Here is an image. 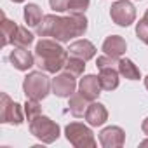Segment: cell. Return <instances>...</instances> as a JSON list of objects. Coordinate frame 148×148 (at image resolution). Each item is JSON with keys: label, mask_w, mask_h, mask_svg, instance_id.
I'll return each instance as SVG.
<instances>
[{"label": "cell", "mask_w": 148, "mask_h": 148, "mask_svg": "<svg viewBox=\"0 0 148 148\" xmlns=\"http://www.w3.org/2000/svg\"><path fill=\"white\" fill-rule=\"evenodd\" d=\"M52 91V80L45 75V71H30L23 80V92L30 99L42 101Z\"/></svg>", "instance_id": "3"}, {"label": "cell", "mask_w": 148, "mask_h": 148, "mask_svg": "<svg viewBox=\"0 0 148 148\" xmlns=\"http://www.w3.org/2000/svg\"><path fill=\"white\" fill-rule=\"evenodd\" d=\"M11 2H14V4H21V2H25V0H11Z\"/></svg>", "instance_id": "30"}, {"label": "cell", "mask_w": 148, "mask_h": 148, "mask_svg": "<svg viewBox=\"0 0 148 148\" xmlns=\"http://www.w3.org/2000/svg\"><path fill=\"white\" fill-rule=\"evenodd\" d=\"M70 0H49V5L54 12H66Z\"/></svg>", "instance_id": "26"}, {"label": "cell", "mask_w": 148, "mask_h": 148, "mask_svg": "<svg viewBox=\"0 0 148 148\" xmlns=\"http://www.w3.org/2000/svg\"><path fill=\"white\" fill-rule=\"evenodd\" d=\"M145 87H146V91H148V75L145 77Z\"/></svg>", "instance_id": "29"}, {"label": "cell", "mask_w": 148, "mask_h": 148, "mask_svg": "<svg viewBox=\"0 0 148 148\" xmlns=\"http://www.w3.org/2000/svg\"><path fill=\"white\" fill-rule=\"evenodd\" d=\"M9 61L12 63V66L19 71H28L33 64H35V58L33 54L26 49V47H16L14 51H11L9 54Z\"/></svg>", "instance_id": "10"}, {"label": "cell", "mask_w": 148, "mask_h": 148, "mask_svg": "<svg viewBox=\"0 0 148 148\" xmlns=\"http://www.w3.org/2000/svg\"><path fill=\"white\" fill-rule=\"evenodd\" d=\"M70 54L56 38L42 37L35 45V64L45 73H58L64 68Z\"/></svg>", "instance_id": "2"}, {"label": "cell", "mask_w": 148, "mask_h": 148, "mask_svg": "<svg viewBox=\"0 0 148 148\" xmlns=\"http://www.w3.org/2000/svg\"><path fill=\"white\" fill-rule=\"evenodd\" d=\"M110 18L115 25L127 28L136 21V7L129 0H117L110 7Z\"/></svg>", "instance_id": "7"}, {"label": "cell", "mask_w": 148, "mask_h": 148, "mask_svg": "<svg viewBox=\"0 0 148 148\" xmlns=\"http://www.w3.org/2000/svg\"><path fill=\"white\" fill-rule=\"evenodd\" d=\"M30 134H33L42 143L51 145L59 138L61 131H59V125L52 119H49L45 115H38L37 119H33L30 122Z\"/></svg>", "instance_id": "5"}, {"label": "cell", "mask_w": 148, "mask_h": 148, "mask_svg": "<svg viewBox=\"0 0 148 148\" xmlns=\"http://www.w3.org/2000/svg\"><path fill=\"white\" fill-rule=\"evenodd\" d=\"M87 26H89V21L84 14H70V16L47 14L37 26V35L51 37L63 44L77 37H82L87 32Z\"/></svg>", "instance_id": "1"}, {"label": "cell", "mask_w": 148, "mask_h": 148, "mask_svg": "<svg viewBox=\"0 0 148 148\" xmlns=\"http://www.w3.org/2000/svg\"><path fill=\"white\" fill-rule=\"evenodd\" d=\"M23 106H25V115H26L28 122H32L33 119H37L38 115H42V106H40V101H37V99L26 98V103Z\"/></svg>", "instance_id": "22"}, {"label": "cell", "mask_w": 148, "mask_h": 148, "mask_svg": "<svg viewBox=\"0 0 148 148\" xmlns=\"http://www.w3.org/2000/svg\"><path fill=\"white\" fill-rule=\"evenodd\" d=\"M77 89V80L71 73H59L52 79V94L58 98H70Z\"/></svg>", "instance_id": "8"}, {"label": "cell", "mask_w": 148, "mask_h": 148, "mask_svg": "<svg viewBox=\"0 0 148 148\" xmlns=\"http://www.w3.org/2000/svg\"><path fill=\"white\" fill-rule=\"evenodd\" d=\"M141 131H143L145 136H148V117L143 120V124H141Z\"/></svg>", "instance_id": "27"}, {"label": "cell", "mask_w": 148, "mask_h": 148, "mask_svg": "<svg viewBox=\"0 0 148 148\" xmlns=\"http://www.w3.org/2000/svg\"><path fill=\"white\" fill-rule=\"evenodd\" d=\"M89 5H91V0H70L68 2V12L70 14H86Z\"/></svg>", "instance_id": "23"}, {"label": "cell", "mask_w": 148, "mask_h": 148, "mask_svg": "<svg viewBox=\"0 0 148 148\" xmlns=\"http://www.w3.org/2000/svg\"><path fill=\"white\" fill-rule=\"evenodd\" d=\"M99 84L103 87V91H115L119 87V77H120V73H119V68L115 66H108V68H101L99 70Z\"/></svg>", "instance_id": "15"}, {"label": "cell", "mask_w": 148, "mask_h": 148, "mask_svg": "<svg viewBox=\"0 0 148 148\" xmlns=\"http://www.w3.org/2000/svg\"><path fill=\"white\" fill-rule=\"evenodd\" d=\"M33 40H35V37H33L32 32H28L26 26H18V32H16V35H14L12 44H14L16 47H28V45L33 44Z\"/></svg>", "instance_id": "21"}, {"label": "cell", "mask_w": 148, "mask_h": 148, "mask_svg": "<svg viewBox=\"0 0 148 148\" xmlns=\"http://www.w3.org/2000/svg\"><path fill=\"white\" fill-rule=\"evenodd\" d=\"M16 32H18V25H16L14 21L7 19L5 14H4V16H2V47L12 44Z\"/></svg>", "instance_id": "19"}, {"label": "cell", "mask_w": 148, "mask_h": 148, "mask_svg": "<svg viewBox=\"0 0 148 148\" xmlns=\"http://www.w3.org/2000/svg\"><path fill=\"white\" fill-rule=\"evenodd\" d=\"M25 106L12 101L9 94H0V122L11 124V125H21L25 122Z\"/></svg>", "instance_id": "6"}, {"label": "cell", "mask_w": 148, "mask_h": 148, "mask_svg": "<svg viewBox=\"0 0 148 148\" xmlns=\"http://www.w3.org/2000/svg\"><path fill=\"white\" fill-rule=\"evenodd\" d=\"M23 16H25L26 25H28V26H33V28H37V26L40 25V21L44 19L42 9H40V5H37V4H26Z\"/></svg>", "instance_id": "18"}, {"label": "cell", "mask_w": 148, "mask_h": 148, "mask_svg": "<svg viewBox=\"0 0 148 148\" xmlns=\"http://www.w3.org/2000/svg\"><path fill=\"white\" fill-rule=\"evenodd\" d=\"M79 91L89 101H96L103 91V87L99 84V77L98 75H84V79H80V82H79Z\"/></svg>", "instance_id": "13"}, {"label": "cell", "mask_w": 148, "mask_h": 148, "mask_svg": "<svg viewBox=\"0 0 148 148\" xmlns=\"http://www.w3.org/2000/svg\"><path fill=\"white\" fill-rule=\"evenodd\" d=\"M64 136L70 145L75 148H94L96 138L91 129V125H86L82 122H70L64 127Z\"/></svg>", "instance_id": "4"}, {"label": "cell", "mask_w": 148, "mask_h": 148, "mask_svg": "<svg viewBox=\"0 0 148 148\" xmlns=\"http://www.w3.org/2000/svg\"><path fill=\"white\" fill-rule=\"evenodd\" d=\"M63 70L66 73H71L73 77H80L84 73V70H86V61L80 59V58H75V56H70Z\"/></svg>", "instance_id": "20"}, {"label": "cell", "mask_w": 148, "mask_h": 148, "mask_svg": "<svg viewBox=\"0 0 148 148\" xmlns=\"http://www.w3.org/2000/svg\"><path fill=\"white\" fill-rule=\"evenodd\" d=\"M101 51L105 54L112 56V58L120 59L125 54V51H127V44H125V40L120 35H110V37L105 38V42L101 45Z\"/></svg>", "instance_id": "14"}, {"label": "cell", "mask_w": 148, "mask_h": 148, "mask_svg": "<svg viewBox=\"0 0 148 148\" xmlns=\"http://www.w3.org/2000/svg\"><path fill=\"white\" fill-rule=\"evenodd\" d=\"M139 146H148V139H145V141H141V143H139Z\"/></svg>", "instance_id": "28"}, {"label": "cell", "mask_w": 148, "mask_h": 148, "mask_svg": "<svg viewBox=\"0 0 148 148\" xmlns=\"http://www.w3.org/2000/svg\"><path fill=\"white\" fill-rule=\"evenodd\" d=\"M117 68H119V73H120L124 79H127V80H139V79H141L139 68H138L131 59H127V58H120Z\"/></svg>", "instance_id": "17"}, {"label": "cell", "mask_w": 148, "mask_h": 148, "mask_svg": "<svg viewBox=\"0 0 148 148\" xmlns=\"http://www.w3.org/2000/svg\"><path fill=\"white\" fill-rule=\"evenodd\" d=\"M68 110L73 117H84L86 112H87V106H89V99L79 91V92H73L70 98H68Z\"/></svg>", "instance_id": "16"}, {"label": "cell", "mask_w": 148, "mask_h": 148, "mask_svg": "<svg viewBox=\"0 0 148 148\" xmlns=\"http://www.w3.org/2000/svg\"><path fill=\"white\" fill-rule=\"evenodd\" d=\"M84 117H86V120H87V124L91 127H99V125H103L108 120V110H106V106L103 103L91 101Z\"/></svg>", "instance_id": "11"}, {"label": "cell", "mask_w": 148, "mask_h": 148, "mask_svg": "<svg viewBox=\"0 0 148 148\" xmlns=\"http://www.w3.org/2000/svg\"><path fill=\"white\" fill-rule=\"evenodd\" d=\"M143 18H146V19H148V9H146V12H145V16H143Z\"/></svg>", "instance_id": "31"}, {"label": "cell", "mask_w": 148, "mask_h": 148, "mask_svg": "<svg viewBox=\"0 0 148 148\" xmlns=\"http://www.w3.org/2000/svg\"><path fill=\"white\" fill-rule=\"evenodd\" d=\"M96 66H98V70H101V68H108V66H119V59L117 58H112V56H108V54H103V56H99L98 59H96Z\"/></svg>", "instance_id": "25"}, {"label": "cell", "mask_w": 148, "mask_h": 148, "mask_svg": "<svg viewBox=\"0 0 148 148\" xmlns=\"http://www.w3.org/2000/svg\"><path fill=\"white\" fill-rule=\"evenodd\" d=\"M68 54L70 56H75V58H80L84 61H89L96 56V47L91 40H86V38H79L75 42H71L68 45Z\"/></svg>", "instance_id": "12"}, {"label": "cell", "mask_w": 148, "mask_h": 148, "mask_svg": "<svg viewBox=\"0 0 148 148\" xmlns=\"http://www.w3.org/2000/svg\"><path fill=\"white\" fill-rule=\"evenodd\" d=\"M136 37L143 44L148 45V19L146 18H143V19H139V23H136Z\"/></svg>", "instance_id": "24"}, {"label": "cell", "mask_w": 148, "mask_h": 148, "mask_svg": "<svg viewBox=\"0 0 148 148\" xmlns=\"http://www.w3.org/2000/svg\"><path fill=\"white\" fill-rule=\"evenodd\" d=\"M125 143V132L119 125H108L99 132V145L103 148H120Z\"/></svg>", "instance_id": "9"}]
</instances>
